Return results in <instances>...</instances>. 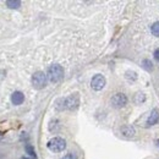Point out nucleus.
Segmentation results:
<instances>
[{"mask_svg":"<svg viewBox=\"0 0 159 159\" xmlns=\"http://www.w3.org/2000/svg\"><path fill=\"white\" fill-rule=\"evenodd\" d=\"M159 119V113L158 110H153L152 113H151V115H149V118L147 120V124L148 125H153V124H156Z\"/></svg>","mask_w":159,"mask_h":159,"instance_id":"9","label":"nucleus"},{"mask_svg":"<svg viewBox=\"0 0 159 159\" xmlns=\"http://www.w3.org/2000/svg\"><path fill=\"white\" fill-rule=\"evenodd\" d=\"M6 5L10 7V9H17V7H20V5H21V1H6Z\"/></svg>","mask_w":159,"mask_h":159,"instance_id":"12","label":"nucleus"},{"mask_svg":"<svg viewBox=\"0 0 159 159\" xmlns=\"http://www.w3.org/2000/svg\"><path fill=\"white\" fill-rule=\"evenodd\" d=\"M154 59L157 60V61H159V48L154 52Z\"/></svg>","mask_w":159,"mask_h":159,"instance_id":"16","label":"nucleus"},{"mask_svg":"<svg viewBox=\"0 0 159 159\" xmlns=\"http://www.w3.org/2000/svg\"><path fill=\"white\" fill-rule=\"evenodd\" d=\"M143 65H144V67H146V69H148V70H151V67H152V66H151V61H149V60H144V61H143Z\"/></svg>","mask_w":159,"mask_h":159,"instance_id":"15","label":"nucleus"},{"mask_svg":"<svg viewBox=\"0 0 159 159\" xmlns=\"http://www.w3.org/2000/svg\"><path fill=\"white\" fill-rule=\"evenodd\" d=\"M23 100H25V96H23L22 92L16 91V92L12 93V96H11V102H12L15 105H20Z\"/></svg>","mask_w":159,"mask_h":159,"instance_id":"8","label":"nucleus"},{"mask_svg":"<svg viewBox=\"0 0 159 159\" xmlns=\"http://www.w3.org/2000/svg\"><path fill=\"white\" fill-rule=\"evenodd\" d=\"M21 159H31V158H27V157H22Z\"/></svg>","mask_w":159,"mask_h":159,"instance_id":"17","label":"nucleus"},{"mask_svg":"<svg viewBox=\"0 0 159 159\" xmlns=\"http://www.w3.org/2000/svg\"><path fill=\"white\" fill-rule=\"evenodd\" d=\"M158 144H159V139H158Z\"/></svg>","mask_w":159,"mask_h":159,"instance_id":"18","label":"nucleus"},{"mask_svg":"<svg viewBox=\"0 0 159 159\" xmlns=\"http://www.w3.org/2000/svg\"><path fill=\"white\" fill-rule=\"evenodd\" d=\"M62 76H64V70H62V67L60 65H58V64H54V65H52L48 69L47 77H48V80L50 82L57 83V82H59L60 80L62 79Z\"/></svg>","mask_w":159,"mask_h":159,"instance_id":"1","label":"nucleus"},{"mask_svg":"<svg viewBox=\"0 0 159 159\" xmlns=\"http://www.w3.org/2000/svg\"><path fill=\"white\" fill-rule=\"evenodd\" d=\"M47 75L42 71H37L33 76H32V84L34 88L37 89H42L43 87H45V83H47Z\"/></svg>","mask_w":159,"mask_h":159,"instance_id":"4","label":"nucleus"},{"mask_svg":"<svg viewBox=\"0 0 159 159\" xmlns=\"http://www.w3.org/2000/svg\"><path fill=\"white\" fill-rule=\"evenodd\" d=\"M61 159H77V157H76V154H74V153H67L65 157H62Z\"/></svg>","mask_w":159,"mask_h":159,"instance_id":"14","label":"nucleus"},{"mask_svg":"<svg viewBox=\"0 0 159 159\" xmlns=\"http://www.w3.org/2000/svg\"><path fill=\"white\" fill-rule=\"evenodd\" d=\"M26 152L31 156V157H33L34 159H37V156H36V153H34V149L32 148V146H30V144H27L26 146Z\"/></svg>","mask_w":159,"mask_h":159,"instance_id":"13","label":"nucleus"},{"mask_svg":"<svg viewBox=\"0 0 159 159\" xmlns=\"http://www.w3.org/2000/svg\"><path fill=\"white\" fill-rule=\"evenodd\" d=\"M61 102H62L61 109H69V110L77 109V107L80 104V99L77 94H72V96H70L67 98H64V99H61Z\"/></svg>","mask_w":159,"mask_h":159,"instance_id":"3","label":"nucleus"},{"mask_svg":"<svg viewBox=\"0 0 159 159\" xmlns=\"http://www.w3.org/2000/svg\"><path fill=\"white\" fill-rule=\"evenodd\" d=\"M105 86V77L102 76V75H96L92 81H91V87L94 89V91H100L103 89Z\"/></svg>","mask_w":159,"mask_h":159,"instance_id":"6","label":"nucleus"},{"mask_svg":"<svg viewBox=\"0 0 159 159\" xmlns=\"http://www.w3.org/2000/svg\"><path fill=\"white\" fill-rule=\"evenodd\" d=\"M110 103H111V105L114 108H122V107H125L127 104V97L124 93H116L115 96L111 97Z\"/></svg>","mask_w":159,"mask_h":159,"instance_id":"5","label":"nucleus"},{"mask_svg":"<svg viewBox=\"0 0 159 159\" xmlns=\"http://www.w3.org/2000/svg\"><path fill=\"white\" fill-rule=\"evenodd\" d=\"M120 131H121V135L126 139H131L136 135V130L132 126H124V127H121Z\"/></svg>","mask_w":159,"mask_h":159,"instance_id":"7","label":"nucleus"},{"mask_svg":"<svg viewBox=\"0 0 159 159\" xmlns=\"http://www.w3.org/2000/svg\"><path fill=\"white\" fill-rule=\"evenodd\" d=\"M151 32L153 33V36L156 37H159V21L158 22H154L151 27Z\"/></svg>","mask_w":159,"mask_h":159,"instance_id":"10","label":"nucleus"},{"mask_svg":"<svg viewBox=\"0 0 159 159\" xmlns=\"http://www.w3.org/2000/svg\"><path fill=\"white\" fill-rule=\"evenodd\" d=\"M144 99H146V96L143 94V93H137L136 96H135V98H134V100H135V103H137V104H141V103H143L144 102Z\"/></svg>","mask_w":159,"mask_h":159,"instance_id":"11","label":"nucleus"},{"mask_svg":"<svg viewBox=\"0 0 159 159\" xmlns=\"http://www.w3.org/2000/svg\"><path fill=\"white\" fill-rule=\"evenodd\" d=\"M47 147H48L49 151L58 153V152H62L66 148V142H65V139H61V137H54V139H52L48 142Z\"/></svg>","mask_w":159,"mask_h":159,"instance_id":"2","label":"nucleus"}]
</instances>
